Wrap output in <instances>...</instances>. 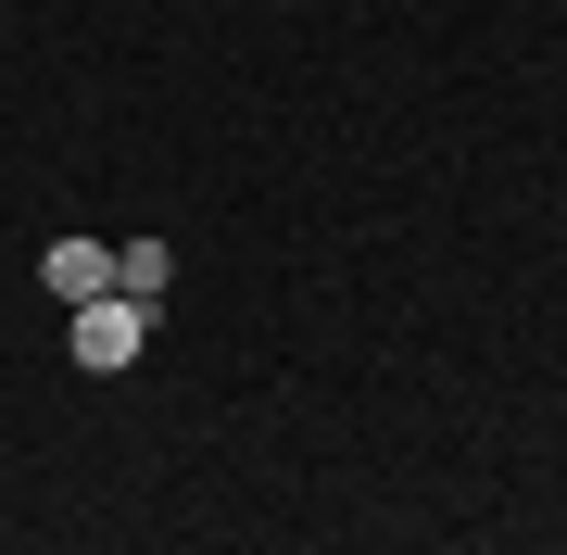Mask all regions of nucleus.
I'll return each instance as SVG.
<instances>
[{
	"instance_id": "1",
	"label": "nucleus",
	"mask_w": 567,
	"mask_h": 555,
	"mask_svg": "<svg viewBox=\"0 0 567 555\" xmlns=\"http://www.w3.org/2000/svg\"><path fill=\"white\" fill-rule=\"evenodd\" d=\"M140 341H152V304H126V290H102V304H76V367H89V379L140 367Z\"/></svg>"
},
{
	"instance_id": "2",
	"label": "nucleus",
	"mask_w": 567,
	"mask_h": 555,
	"mask_svg": "<svg viewBox=\"0 0 567 555\" xmlns=\"http://www.w3.org/2000/svg\"><path fill=\"white\" fill-rule=\"evenodd\" d=\"M39 278L63 290V304H102V290H114V253H102V240H51V253H39Z\"/></svg>"
},
{
	"instance_id": "3",
	"label": "nucleus",
	"mask_w": 567,
	"mask_h": 555,
	"mask_svg": "<svg viewBox=\"0 0 567 555\" xmlns=\"http://www.w3.org/2000/svg\"><path fill=\"white\" fill-rule=\"evenodd\" d=\"M164 278H177L164 240H126V253H114V290H126V304H164Z\"/></svg>"
}]
</instances>
